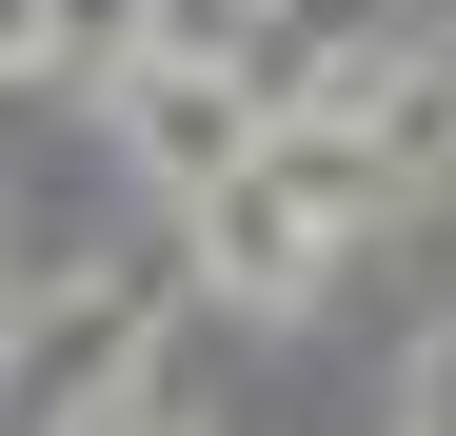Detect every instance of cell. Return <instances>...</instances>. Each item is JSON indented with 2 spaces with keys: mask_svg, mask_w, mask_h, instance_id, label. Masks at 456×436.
I'll return each instance as SVG.
<instances>
[{
  "mask_svg": "<svg viewBox=\"0 0 456 436\" xmlns=\"http://www.w3.org/2000/svg\"><path fill=\"white\" fill-rule=\"evenodd\" d=\"M139 436H199V416H139Z\"/></svg>",
  "mask_w": 456,
  "mask_h": 436,
  "instance_id": "5",
  "label": "cell"
},
{
  "mask_svg": "<svg viewBox=\"0 0 456 436\" xmlns=\"http://www.w3.org/2000/svg\"><path fill=\"white\" fill-rule=\"evenodd\" d=\"M377 198H397V159H377L357 119H258V159L199 198V278H218L239 318H297V298L357 258V218H377Z\"/></svg>",
  "mask_w": 456,
  "mask_h": 436,
  "instance_id": "1",
  "label": "cell"
},
{
  "mask_svg": "<svg viewBox=\"0 0 456 436\" xmlns=\"http://www.w3.org/2000/svg\"><path fill=\"white\" fill-rule=\"evenodd\" d=\"M258 119H278V100L239 80V60H179V40H139V60H119V159L159 179V198H218V179L258 159Z\"/></svg>",
  "mask_w": 456,
  "mask_h": 436,
  "instance_id": "2",
  "label": "cell"
},
{
  "mask_svg": "<svg viewBox=\"0 0 456 436\" xmlns=\"http://www.w3.org/2000/svg\"><path fill=\"white\" fill-rule=\"evenodd\" d=\"M40 20H60V60H100V80H119V60L159 40V0H40Z\"/></svg>",
  "mask_w": 456,
  "mask_h": 436,
  "instance_id": "3",
  "label": "cell"
},
{
  "mask_svg": "<svg viewBox=\"0 0 456 436\" xmlns=\"http://www.w3.org/2000/svg\"><path fill=\"white\" fill-rule=\"evenodd\" d=\"M377 436H456V318L417 337V377H397V416H377Z\"/></svg>",
  "mask_w": 456,
  "mask_h": 436,
  "instance_id": "4",
  "label": "cell"
}]
</instances>
